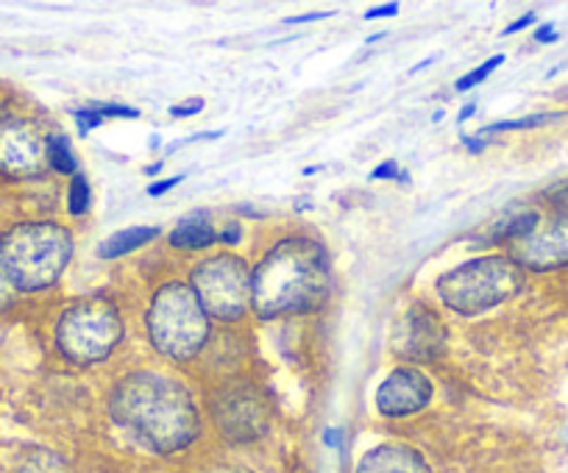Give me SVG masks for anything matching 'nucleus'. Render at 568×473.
Returning <instances> with one entry per match:
<instances>
[{
	"mask_svg": "<svg viewBox=\"0 0 568 473\" xmlns=\"http://www.w3.org/2000/svg\"><path fill=\"white\" fill-rule=\"evenodd\" d=\"M109 410L121 426L162 455L181 451L199 437L195 401L185 384L165 373L137 371L126 376L112 391Z\"/></svg>",
	"mask_w": 568,
	"mask_h": 473,
	"instance_id": "f257e3e1",
	"label": "nucleus"
},
{
	"mask_svg": "<svg viewBox=\"0 0 568 473\" xmlns=\"http://www.w3.org/2000/svg\"><path fill=\"white\" fill-rule=\"evenodd\" d=\"M332 287V268L324 245L310 237H290L265 254L251 273V307L260 318H285L320 307Z\"/></svg>",
	"mask_w": 568,
	"mask_h": 473,
	"instance_id": "f03ea898",
	"label": "nucleus"
},
{
	"mask_svg": "<svg viewBox=\"0 0 568 473\" xmlns=\"http://www.w3.org/2000/svg\"><path fill=\"white\" fill-rule=\"evenodd\" d=\"M73 237L59 223H20L0 237V270L20 293H39L62 279Z\"/></svg>",
	"mask_w": 568,
	"mask_h": 473,
	"instance_id": "7ed1b4c3",
	"label": "nucleus"
},
{
	"mask_svg": "<svg viewBox=\"0 0 568 473\" xmlns=\"http://www.w3.org/2000/svg\"><path fill=\"white\" fill-rule=\"evenodd\" d=\"M523 287V268L510 256H479L438 279L443 307L460 315H479L510 301Z\"/></svg>",
	"mask_w": 568,
	"mask_h": 473,
	"instance_id": "20e7f679",
	"label": "nucleus"
},
{
	"mask_svg": "<svg viewBox=\"0 0 568 473\" xmlns=\"http://www.w3.org/2000/svg\"><path fill=\"white\" fill-rule=\"evenodd\" d=\"M148 337L156 354L173 362L192 359L210 337V315L199 304L190 284L167 282L156 290L148 309Z\"/></svg>",
	"mask_w": 568,
	"mask_h": 473,
	"instance_id": "39448f33",
	"label": "nucleus"
},
{
	"mask_svg": "<svg viewBox=\"0 0 568 473\" xmlns=\"http://www.w3.org/2000/svg\"><path fill=\"white\" fill-rule=\"evenodd\" d=\"M123 337V320L109 301H78L56 323V348L76 365L103 362Z\"/></svg>",
	"mask_w": 568,
	"mask_h": 473,
	"instance_id": "423d86ee",
	"label": "nucleus"
},
{
	"mask_svg": "<svg viewBox=\"0 0 568 473\" xmlns=\"http://www.w3.org/2000/svg\"><path fill=\"white\" fill-rule=\"evenodd\" d=\"M190 287L210 318L235 323L251 307V270L235 254H217L192 270Z\"/></svg>",
	"mask_w": 568,
	"mask_h": 473,
	"instance_id": "0eeeda50",
	"label": "nucleus"
},
{
	"mask_svg": "<svg viewBox=\"0 0 568 473\" xmlns=\"http://www.w3.org/2000/svg\"><path fill=\"white\" fill-rule=\"evenodd\" d=\"M446 348V329L441 318L424 304H413L399 320L396 337H393V351L413 362H432Z\"/></svg>",
	"mask_w": 568,
	"mask_h": 473,
	"instance_id": "6e6552de",
	"label": "nucleus"
},
{
	"mask_svg": "<svg viewBox=\"0 0 568 473\" xmlns=\"http://www.w3.org/2000/svg\"><path fill=\"white\" fill-rule=\"evenodd\" d=\"M48 162L46 140L26 120L0 123V174L9 179H28Z\"/></svg>",
	"mask_w": 568,
	"mask_h": 473,
	"instance_id": "1a4fd4ad",
	"label": "nucleus"
},
{
	"mask_svg": "<svg viewBox=\"0 0 568 473\" xmlns=\"http://www.w3.org/2000/svg\"><path fill=\"white\" fill-rule=\"evenodd\" d=\"M432 382L418 368H396L377 387V410L384 418H407L432 401Z\"/></svg>",
	"mask_w": 568,
	"mask_h": 473,
	"instance_id": "9d476101",
	"label": "nucleus"
},
{
	"mask_svg": "<svg viewBox=\"0 0 568 473\" xmlns=\"http://www.w3.org/2000/svg\"><path fill=\"white\" fill-rule=\"evenodd\" d=\"M516 263L530 270H555L568 265V218L523 237L516 248Z\"/></svg>",
	"mask_w": 568,
	"mask_h": 473,
	"instance_id": "9b49d317",
	"label": "nucleus"
},
{
	"mask_svg": "<svg viewBox=\"0 0 568 473\" xmlns=\"http://www.w3.org/2000/svg\"><path fill=\"white\" fill-rule=\"evenodd\" d=\"M215 421H220L226 435L235 440H251L265 429V412L254 398L229 396L220 407H215Z\"/></svg>",
	"mask_w": 568,
	"mask_h": 473,
	"instance_id": "f8f14e48",
	"label": "nucleus"
},
{
	"mask_svg": "<svg viewBox=\"0 0 568 473\" xmlns=\"http://www.w3.org/2000/svg\"><path fill=\"white\" fill-rule=\"evenodd\" d=\"M357 473H429V465L415 448L384 443L359 460Z\"/></svg>",
	"mask_w": 568,
	"mask_h": 473,
	"instance_id": "ddd939ff",
	"label": "nucleus"
},
{
	"mask_svg": "<svg viewBox=\"0 0 568 473\" xmlns=\"http://www.w3.org/2000/svg\"><path fill=\"white\" fill-rule=\"evenodd\" d=\"M220 240V231L206 220L204 212H192L190 218L179 220L176 229L171 231V245L181 251H201L210 248L212 243Z\"/></svg>",
	"mask_w": 568,
	"mask_h": 473,
	"instance_id": "4468645a",
	"label": "nucleus"
},
{
	"mask_svg": "<svg viewBox=\"0 0 568 473\" xmlns=\"http://www.w3.org/2000/svg\"><path fill=\"white\" fill-rule=\"evenodd\" d=\"M156 234H160L156 226H131V229H123V231H117V234L109 237L106 243L101 245V256L103 259H117V256H126V254H131V251H137V248H142V245L151 243Z\"/></svg>",
	"mask_w": 568,
	"mask_h": 473,
	"instance_id": "2eb2a0df",
	"label": "nucleus"
},
{
	"mask_svg": "<svg viewBox=\"0 0 568 473\" xmlns=\"http://www.w3.org/2000/svg\"><path fill=\"white\" fill-rule=\"evenodd\" d=\"M46 154H48V165H51L56 174L76 176L78 162H76V156H73V148H71V140H67V137H62V135L48 137Z\"/></svg>",
	"mask_w": 568,
	"mask_h": 473,
	"instance_id": "dca6fc26",
	"label": "nucleus"
},
{
	"mask_svg": "<svg viewBox=\"0 0 568 473\" xmlns=\"http://www.w3.org/2000/svg\"><path fill=\"white\" fill-rule=\"evenodd\" d=\"M538 215L535 212H523V215H516L513 220H507V223L498 226L496 231H493V240H523V237H530L532 231L538 229Z\"/></svg>",
	"mask_w": 568,
	"mask_h": 473,
	"instance_id": "f3484780",
	"label": "nucleus"
},
{
	"mask_svg": "<svg viewBox=\"0 0 568 473\" xmlns=\"http://www.w3.org/2000/svg\"><path fill=\"white\" fill-rule=\"evenodd\" d=\"M14 473H71L64 465L62 457L51 455V451H34L31 457L20 462V468Z\"/></svg>",
	"mask_w": 568,
	"mask_h": 473,
	"instance_id": "a211bd4d",
	"label": "nucleus"
},
{
	"mask_svg": "<svg viewBox=\"0 0 568 473\" xmlns=\"http://www.w3.org/2000/svg\"><path fill=\"white\" fill-rule=\"evenodd\" d=\"M560 117L563 115H557V112H546V115H530V117H521V120H502V123H493V126L482 128V131H479V137L498 135V131H518V128L546 126V123H555V120H560Z\"/></svg>",
	"mask_w": 568,
	"mask_h": 473,
	"instance_id": "6ab92c4d",
	"label": "nucleus"
},
{
	"mask_svg": "<svg viewBox=\"0 0 568 473\" xmlns=\"http://www.w3.org/2000/svg\"><path fill=\"white\" fill-rule=\"evenodd\" d=\"M67 209L73 218H81L84 212L90 209V181L84 179L81 174L73 176L71 192H67Z\"/></svg>",
	"mask_w": 568,
	"mask_h": 473,
	"instance_id": "aec40b11",
	"label": "nucleus"
},
{
	"mask_svg": "<svg viewBox=\"0 0 568 473\" xmlns=\"http://www.w3.org/2000/svg\"><path fill=\"white\" fill-rule=\"evenodd\" d=\"M502 62H505V56H493V59H488L485 64L474 67L471 73H466V76L457 81V92H466V90H471V87H477L479 81H485V78L491 76L493 71H498V67H502Z\"/></svg>",
	"mask_w": 568,
	"mask_h": 473,
	"instance_id": "412c9836",
	"label": "nucleus"
},
{
	"mask_svg": "<svg viewBox=\"0 0 568 473\" xmlns=\"http://www.w3.org/2000/svg\"><path fill=\"white\" fill-rule=\"evenodd\" d=\"M76 123H78V128H81V131H90V128L101 126L103 117L98 115L96 106H87V110H78L76 112Z\"/></svg>",
	"mask_w": 568,
	"mask_h": 473,
	"instance_id": "4be33fe9",
	"label": "nucleus"
},
{
	"mask_svg": "<svg viewBox=\"0 0 568 473\" xmlns=\"http://www.w3.org/2000/svg\"><path fill=\"white\" fill-rule=\"evenodd\" d=\"M98 115L106 120V117H140V112L131 110V106H96Z\"/></svg>",
	"mask_w": 568,
	"mask_h": 473,
	"instance_id": "5701e85b",
	"label": "nucleus"
},
{
	"mask_svg": "<svg viewBox=\"0 0 568 473\" xmlns=\"http://www.w3.org/2000/svg\"><path fill=\"white\" fill-rule=\"evenodd\" d=\"M201 110H204V101H201V98H192V101H185V106H171V115L173 117H190Z\"/></svg>",
	"mask_w": 568,
	"mask_h": 473,
	"instance_id": "b1692460",
	"label": "nucleus"
},
{
	"mask_svg": "<svg viewBox=\"0 0 568 473\" xmlns=\"http://www.w3.org/2000/svg\"><path fill=\"white\" fill-rule=\"evenodd\" d=\"M382 179H399V165L396 162H382V165L370 174V181H382Z\"/></svg>",
	"mask_w": 568,
	"mask_h": 473,
	"instance_id": "393cba45",
	"label": "nucleus"
},
{
	"mask_svg": "<svg viewBox=\"0 0 568 473\" xmlns=\"http://www.w3.org/2000/svg\"><path fill=\"white\" fill-rule=\"evenodd\" d=\"M176 184H181V176H173V179L156 181V184L148 187V195H151V199H156V195H162V192L173 190V187H176Z\"/></svg>",
	"mask_w": 568,
	"mask_h": 473,
	"instance_id": "a878e982",
	"label": "nucleus"
},
{
	"mask_svg": "<svg viewBox=\"0 0 568 473\" xmlns=\"http://www.w3.org/2000/svg\"><path fill=\"white\" fill-rule=\"evenodd\" d=\"M12 295H14V287L9 284L7 276H3V270H0V309H7L9 304H12Z\"/></svg>",
	"mask_w": 568,
	"mask_h": 473,
	"instance_id": "bb28decb",
	"label": "nucleus"
},
{
	"mask_svg": "<svg viewBox=\"0 0 568 473\" xmlns=\"http://www.w3.org/2000/svg\"><path fill=\"white\" fill-rule=\"evenodd\" d=\"M390 14H399V3H388V7H374L368 14H365V20H382V17H390Z\"/></svg>",
	"mask_w": 568,
	"mask_h": 473,
	"instance_id": "cd10ccee",
	"label": "nucleus"
},
{
	"mask_svg": "<svg viewBox=\"0 0 568 473\" xmlns=\"http://www.w3.org/2000/svg\"><path fill=\"white\" fill-rule=\"evenodd\" d=\"M240 237H243V229H240V226H226L224 231H220V240H224V243H229V245H235V243H240Z\"/></svg>",
	"mask_w": 568,
	"mask_h": 473,
	"instance_id": "c85d7f7f",
	"label": "nucleus"
},
{
	"mask_svg": "<svg viewBox=\"0 0 568 473\" xmlns=\"http://www.w3.org/2000/svg\"><path fill=\"white\" fill-rule=\"evenodd\" d=\"M324 17H332V12H313V14H301V17H290L285 20L288 26H299V23H313V20H324Z\"/></svg>",
	"mask_w": 568,
	"mask_h": 473,
	"instance_id": "c756f323",
	"label": "nucleus"
},
{
	"mask_svg": "<svg viewBox=\"0 0 568 473\" xmlns=\"http://www.w3.org/2000/svg\"><path fill=\"white\" fill-rule=\"evenodd\" d=\"M535 39L538 42H543V46H550V42H555L557 39V34H555V26H552V23H546V26H541L535 31Z\"/></svg>",
	"mask_w": 568,
	"mask_h": 473,
	"instance_id": "7c9ffc66",
	"label": "nucleus"
},
{
	"mask_svg": "<svg viewBox=\"0 0 568 473\" xmlns=\"http://www.w3.org/2000/svg\"><path fill=\"white\" fill-rule=\"evenodd\" d=\"M535 14H523V17L521 20H516V23H510V26H507V31L505 34H516V31H523V28H530L532 26V23H535Z\"/></svg>",
	"mask_w": 568,
	"mask_h": 473,
	"instance_id": "2f4dec72",
	"label": "nucleus"
},
{
	"mask_svg": "<svg viewBox=\"0 0 568 473\" xmlns=\"http://www.w3.org/2000/svg\"><path fill=\"white\" fill-rule=\"evenodd\" d=\"M463 145H468L474 154H479L485 148V137H463Z\"/></svg>",
	"mask_w": 568,
	"mask_h": 473,
	"instance_id": "473e14b6",
	"label": "nucleus"
},
{
	"mask_svg": "<svg viewBox=\"0 0 568 473\" xmlns=\"http://www.w3.org/2000/svg\"><path fill=\"white\" fill-rule=\"evenodd\" d=\"M324 440H326V446L338 448L340 446V429H326Z\"/></svg>",
	"mask_w": 568,
	"mask_h": 473,
	"instance_id": "72a5a7b5",
	"label": "nucleus"
},
{
	"mask_svg": "<svg viewBox=\"0 0 568 473\" xmlns=\"http://www.w3.org/2000/svg\"><path fill=\"white\" fill-rule=\"evenodd\" d=\"M210 473H251V471H245V468H235V465H220Z\"/></svg>",
	"mask_w": 568,
	"mask_h": 473,
	"instance_id": "f704fd0d",
	"label": "nucleus"
},
{
	"mask_svg": "<svg viewBox=\"0 0 568 473\" xmlns=\"http://www.w3.org/2000/svg\"><path fill=\"white\" fill-rule=\"evenodd\" d=\"M474 112H477V106H474V103H468V106H466V110H463L460 112V117H457V120H468V117H471L474 115Z\"/></svg>",
	"mask_w": 568,
	"mask_h": 473,
	"instance_id": "c9c22d12",
	"label": "nucleus"
}]
</instances>
